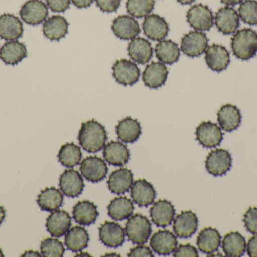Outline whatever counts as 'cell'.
<instances>
[{
    "instance_id": "cell-39",
    "label": "cell",
    "mask_w": 257,
    "mask_h": 257,
    "mask_svg": "<svg viewBox=\"0 0 257 257\" xmlns=\"http://www.w3.org/2000/svg\"><path fill=\"white\" fill-rule=\"evenodd\" d=\"M154 4V0H127L126 10L134 18H145L152 12Z\"/></svg>"
},
{
    "instance_id": "cell-52",
    "label": "cell",
    "mask_w": 257,
    "mask_h": 257,
    "mask_svg": "<svg viewBox=\"0 0 257 257\" xmlns=\"http://www.w3.org/2000/svg\"><path fill=\"white\" fill-rule=\"evenodd\" d=\"M177 1L182 5H189L191 4V3H193V2L196 1V0H177Z\"/></svg>"
},
{
    "instance_id": "cell-22",
    "label": "cell",
    "mask_w": 257,
    "mask_h": 257,
    "mask_svg": "<svg viewBox=\"0 0 257 257\" xmlns=\"http://www.w3.org/2000/svg\"><path fill=\"white\" fill-rule=\"evenodd\" d=\"M131 197L139 206L148 207L155 200L156 191L152 184L146 180H138L132 185Z\"/></svg>"
},
{
    "instance_id": "cell-16",
    "label": "cell",
    "mask_w": 257,
    "mask_h": 257,
    "mask_svg": "<svg viewBox=\"0 0 257 257\" xmlns=\"http://www.w3.org/2000/svg\"><path fill=\"white\" fill-rule=\"evenodd\" d=\"M205 53V62L210 69L215 72H221L227 68L230 57L224 46L213 44L207 48Z\"/></svg>"
},
{
    "instance_id": "cell-23",
    "label": "cell",
    "mask_w": 257,
    "mask_h": 257,
    "mask_svg": "<svg viewBox=\"0 0 257 257\" xmlns=\"http://www.w3.org/2000/svg\"><path fill=\"white\" fill-rule=\"evenodd\" d=\"M169 70L166 65L160 62H153L145 68L143 72L144 82L150 89H158L166 83Z\"/></svg>"
},
{
    "instance_id": "cell-37",
    "label": "cell",
    "mask_w": 257,
    "mask_h": 257,
    "mask_svg": "<svg viewBox=\"0 0 257 257\" xmlns=\"http://www.w3.org/2000/svg\"><path fill=\"white\" fill-rule=\"evenodd\" d=\"M155 53L160 62L166 64H172L178 61L180 49L178 45L172 40H162L157 44Z\"/></svg>"
},
{
    "instance_id": "cell-24",
    "label": "cell",
    "mask_w": 257,
    "mask_h": 257,
    "mask_svg": "<svg viewBox=\"0 0 257 257\" xmlns=\"http://www.w3.org/2000/svg\"><path fill=\"white\" fill-rule=\"evenodd\" d=\"M133 184V175L127 168L114 170L108 178V189L114 194L121 195L127 193Z\"/></svg>"
},
{
    "instance_id": "cell-18",
    "label": "cell",
    "mask_w": 257,
    "mask_h": 257,
    "mask_svg": "<svg viewBox=\"0 0 257 257\" xmlns=\"http://www.w3.org/2000/svg\"><path fill=\"white\" fill-rule=\"evenodd\" d=\"M150 215L156 226L165 228L173 221L175 216V208L169 201L159 200L151 207Z\"/></svg>"
},
{
    "instance_id": "cell-45",
    "label": "cell",
    "mask_w": 257,
    "mask_h": 257,
    "mask_svg": "<svg viewBox=\"0 0 257 257\" xmlns=\"http://www.w3.org/2000/svg\"><path fill=\"white\" fill-rule=\"evenodd\" d=\"M71 0H47L48 7L54 12H64L70 6Z\"/></svg>"
},
{
    "instance_id": "cell-49",
    "label": "cell",
    "mask_w": 257,
    "mask_h": 257,
    "mask_svg": "<svg viewBox=\"0 0 257 257\" xmlns=\"http://www.w3.org/2000/svg\"><path fill=\"white\" fill-rule=\"evenodd\" d=\"M244 0H220L223 4L227 6H234L242 3Z\"/></svg>"
},
{
    "instance_id": "cell-50",
    "label": "cell",
    "mask_w": 257,
    "mask_h": 257,
    "mask_svg": "<svg viewBox=\"0 0 257 257\" xmlns=\"http://www.w3.org/2000/svg\"><path fill=\"white\" fill-rule=\"evenodd\" d=\"M42 255L40 254L38 251H34V250H27L21 256H42Z\"/></svg>"
},
{
    "instance_id": "cell-2",
    "label": "cell",
    "mask_w": 257,
    "mask_h": 257,
    "mask_svg": "<svg viewBox=\"0 0 257 257\" xmlns=\"http://www.w3.org/2000/svg\"><path fill=\"white\" fill-rule=\"evenodd\" d=\"M232 53L237 58L250 60L257 53V33L250 28H244L235 32L231 39Z\"/></svg>"
},
{
    "instance_id": "cell-53",
    "label": "cell",
    "mask_w": 257,
    "mask_h": 257,
    "mask_svg": "<svg viewBox=\"0 0 257 257\" xmlns=\"http://www.w3.org/2000/svg\"><path fill=\"white\" fill-rule=\"evenodd\" d=\"M90 256V254H89V253H78V254L75 255V256Z\"/></svg>"
},
{
    "instance_id": "cell-28",
    "label": "cell",
    "mask_w": 257,
    "mask_h": 257,
    "mask_svg": "<svg viewBox=\"0 0 257 257\" xmlns=\"http://www.w3.org/2000/svg\"><path fill=\"white\" fill-rule=\"evenodd\" d=\"M199 250L206 254H211L218 250L221 244V235L217 229L207 227L199 232L196 240Z\"/></svg>"
},
{
    "instance_id": "cell-26",
    "label": "cell",
    "mask_w": 257,
    "mask_h": 257,
    "mask_svg": "<svg viewBox=\"0 0 257 257\" xmlns=\"http://www.w3.org/2000/svg\"><path fill=\"white\" fill-rule=\"evenodd\" d=\"M103 156L105 161L114 166H123L130 160L127 146L121 142L111 141L104 146Z\"/></svg>"
},
{
    "instance_id": "cell-30",
    "label": "cell",
    "mask_w": 257,
    "mask_h": 257,
    "mask_svg": "<svg viewBox=\"0 0 257 257\" xmlns=\"http://www.w3.org/2000/svg\"><path fill=\"white\" fill-rule=\"evenodd\" d=\"M116 134L119 140L126 143L137 141L142 134V127L139 121L126 117L120 121L116 126Z\"/></svg>"
},
{
    "instance_id": "cell-32",
    "label": "cell",
    "mask_w": 257,
    "mask_h": 257,
    "mask_svg": "<svg viewBox=\"0 0 257 257\" xmlns=\"http://www.w3.org/2000/svg\"><path fill=\"white\" fill-rule=\"evenodd\" d=\"M245 238L238 232L226 234L222 241V249L226 256L240 257L246 251Z\"/></svg>"
},
{
    "instance_id": "cell-19",
    "label": "cell",
    "mask_w": 257,
    "mask_h": 257,
    "mask_svg": "<svg viewBox=\"0 0 257 257\" xmlns=\"http://www.w3.org/2000/svg\"><path fill=\"white\" fill-rule=\"evenodd\" d=\"M143 30L147 37L151 40L161 41L167 36L169 31V24L160 15H148L143 22Z\"/></svg>"
},
{
    "instance_id": "cell-46",
    "label": "cell",
    "mask_w": 257,
    "mask_h": 257,
    "mask_svg": "<svg viewBox=\"0 0 257 257\" xmlns=\"http://www.w3.org/2000/svg\"><path fill=\"white\" fill-rule=\"evenodd\" d=\"M128 256L131 257H152L154 256L153 252L148 246L142 245L139 244V246L133 247L128 253Z\"/></svg>"
},
{
    "instance_id": "cell-13",
    "label": "cell",
    "mask_w": 257,
    "mask_h": 257,
    "mask_svg": "<svg viewBox=\"0 0 257 257\" xmlns=\"http://www.w3.org/2000/svg\"><path fill=\"white\" fill-rule=\"evenodd\" d=\"M111 30L116 36L123 40H130L139 36L140 26L135 18L127 15H120L113 21Z\"/></svg>"
},
{
    "instance_id": "cell-20",
    "label": "cell",
    "mask_w": 257,
    "mask_h": 257,
    "mask_svg": "<svg viewBox=\"0 0 257 257\" xmlns=\"http://www.w3.org/2000/svg\"><path fill=\"white\" fill-rule=\"evenodd\" d=\"M241 115L239 109L232 104H225L217 112V122L226 132H232L239 127Z\"/></svg>"
},
{
    "instance_id": "cell-17",
    "label": "cell",
    "mask_w": 257,
    "mask_h": 257,
    "mask_svg": "<svg viewBox=\"0 0 257 257\" xmlns=\"http://www.w3.org/2000/svg\"><path fill=\"white\" fill-rule=\"evenodd\" d=\"M151 248L159 255L171 254L176 250L178 241L176 236L169 230H159L151 237Z\"/></svg>"
},
{
    "instance_id": "cell-14",
    "label": "cell",
    "mask_w": 257,
    "mask_h": 257,
    "mask_svg": "<svg viewBox=\"0 0 257 257\" xmlns=\"http://www.w3.org/2000/svg\"><path fill=\"white\" fill-rule=\"evenodd\" d=\"M214 23L220 33L224 35L232 34L239 27V16L235 9L226 6L217 11L214 18Z\"/></svg>"
},
{
    "instance_id": "cell-8",
    "label": "cell",
    "mask_w": 257,
    "mask_h": 257,
    "mask_svg": "<svg viewBox=\"0 0 257 257\" xmlns=\"http://www.w3.org/2000/svg\"><path fill=\"white\" fill-rule=\"evenodd\" d=\"M196 137L203 147L214 148L221 143L223 134L217 124L208 121L199 124L196 128Z\"/></svg>"
},
{
    "instance_id": "cell-48",
    "label": "cell",
    "mask_w": 257,
    "mask_h": 257,
    "mask_svg": "<svg viewBox=\"0 0 257 257\" xmlns=\"http://www.w3.org/2000/svg\"><path fill=\"white\" fill-rule=\"evenodd\" d=\"M94 0H72L74 6L78 9H85L90 7L93 4Z\"/></svg>"
},
{
    "instance_id": "cell-27",
    "label": "cell",
    "mask_w": 257,
    "mask_h": 257,
    "mask_svg": "<svg viewBox=\"0 0 257 257\" xmlns=\"http://www.w3.org/2000/svg\"><path fill=\"white\" fill-rule=\"evenodd\" d=\"M152 45L147 39L138 37L132 39L128 45V54L135 62L145 64L153 57Z\"/></svg>"
},
{
    "instance_id": "cell-40",
    "label": "cell",
    "mask_w": 257,
    "mask_h": 257,
    "mask_svg": "<svg viewBox=\"0 0 257 257\" xmlns=\"http://www.w3.org/2000/svg\"><path fill=\"white\" fill-rule=\"evenodd\" d=\"M238 16L241 21L249 25H257V1L245 0L238 8Z\"/></svg>"
},
{
    "instance_id": "cell-3",
    "label": "cell",
    "mask_w": 257,
    "mask_h": 257,
    "mask_svg": "<svg viewBox=\"0 0 257 257\" xmlns=\"http://www.w3.org/2000/svg\"><path fill=\"white\" fill-rule=\"evenodd\" d=\"M125 230L130 241L134 244H144L149 239L152 229L146 217L136 214L128 218Z\"/></svg>"
},
{
    "instance_id": "cell-33",
    "label": "cell",
    "mask_w": 257,
    "mask_h": 257,
    "mask_svg": "<svg viewBox=\"0 0 257 257\" xmlns=\"http://www.w3.org/2000/svg\"><path fill=\"white\" fill-rule=\"evenodd\" d=\"M68 29L69 24L66 18L60 15H54L44 23L43 33L50 40L57 41L66 36Z\"/></svg>"
},
{
    "instance_id": "cell-41",
    "label": "cell",
    "mask_w": 257,
    "mask_h": 257,
    "mask_svg": "<svg viewBox=\"0 0 257 257\" xmlns=\"http://www.w3.org/2000/svg\"><path fill=\"white\" fill-rule=\"evenodd\" d=\"M63 243L54 238L44 239L41 244V253L45 257H62L64 254Z\"/></svg>"
},
{
    "instance_id": "cell-5",
    "label": "cell",
    "mask_w": 257,
    "mask_h": 257,
    "mask_svg": "<svg viewBox=\"0 0 257 257\" xmlns=\"http://www.w3.org/2000/svg\"><path fill=\"white\" fill-rule=\"evenodd\" d=\"M113 76L119 84L131 86L139 81L140 69L134 62L127 59L117 60L112 66Z\"/></svg>"
},
{
    "instance_id": "cell-36",
    "label": "cell",
    "mask_w": 257,
    "mask_h": 257,
    "mask_svg": "<svg viewBox=\"0 0 257 257\" xmlns=\"http://www.w3.org/2000/svg\"><path fill=\"white\" fill-rule=\"evenodd\" d=\"M89 240L87 230L81 226H75L66 232L65 244L69 250L77 253L87 247Z\"/></svg>"
},
{
    "instance_id": "cell-44",
    "label": "cell",
    "mask_w": 257,
    "mask_h": 257,
    "mask_svg": "<svg viewBox=\"0 0 257 257\" xmlns=\"http://www.w3.org/2000/svg\"><path fill=\"white\" fill-rule=\"evenodd\" d=\"M121 0H96V5L101 11L107 13L116 12Z\"/></svg>"
},
{
    "instance_id": "cell-6",
    "label": "cell",
    "mask_w": 257,
    "mask_h": 257,
    "mask_svg": "<svg viewBox=\"0 0 257 257\" xmlns=\"http://www.w3.org/2000/svg\"><path fill=\"white\" fill-rule=\"evenodd\" d=\"M208 39L205 33L200 31L189 32L181 39V50L190 57H199L208 48Z\"/></svg>"
},
{
    "instance_id": "cell-10",
    "label": "cell",
    "mask_w": 257,
    "mask_h": 257,
    "mask_svg": "<svg viewBox=\"0 0 257 257\" xmlns=\"http://www.w3.org/2000/svg\"><path fill=\"white\" fill-rule=\"evenodd\" d=\"M20 15L24 22L30 25H39L46 21L48 9L41 0H30L21 8Z\"/></svg>"
},
{
    "instance_id": "cell-21",
    "label": "cell",
    "mask_w": 257,
    "mask_h": 257,
    "mask_svg": "<svg viewBox=\"0 0 257 257\" xmlns=\"http://www.w3.org/2000/svg\"><path fill=\"white\" fill-rule=\"evenodd\" d=\"M72 220L66 211L57 210L53 211L47 219L46 228L51 236H63L70 229Z\"/></svg>"
},
{
    "instance_id": "cell-31",
    "label": "cell",
    "mask_w": 257,
    "mask_h": 257,
    "mask_svg": "<svg viewBox=\"0 0 257 257\" xmlns=\"http://www.w3.org/2000/svg\"><path fill=\"white\" fill-rule=\"evenodd\" d=\"M73 218L77 223L83 226H90L96 222L99 212L97 207L90 201H82L75 205L72 211Z\"/></svg>"
},
{
    "instance_id": "cell-7",
    "label": "cell",
    "mask_w": 257,
    "mask_h": 257,
    "mask_svg": "<svg viewBox=\"0 0 257 257\" xmlns=\"http://www.w3.org/2000/svg\"><path fill=\"white\" fill-rule=\"evenodd\" d=\"M189 24L197 31H208L214 25V16L208 6L195 5L187 14Z\"/></svg>"
},
{
    "instance_id": "cell-38",
    "label": "cell",
    "mask_w": 257,
    "mask_h": 257,
    "mask_svg": "<svg viewBox=\"0 0 257 257\" xmlns=\"http://www.w3.org/2000/svg\"><path fill=\"white\" fill-rule=\"evenodd\" d=\"M82 158L81 148L75 143H66L60 148L58 160L63 166L69 168L78 165Z\"/></svg>"
},
{
    "instance_id": "cell-43",
    "label": "cell",
    "mask_w": 257,
    "mask_h": 257,
    "mask_svg": "<svg viewBox=\"0 0 257 257\" xmlns=\"http://www.w3.org/2000/svg\"><path fill=\"white\" fill-rule=\"evenodd\" d=\"M173 256L175 257L181 256H199V253L196 247L190 244H181L176 250L174 251Z\"/></svg>"
},
{
    "instance_id": "cell-11",
    "label": "cell",
    "mask_w": 257,
    "mask_h": 257,
    "mask_svg": "<svg viewBox=\"0 0 257 257\" xmlns=\"http://www.w3.org/2000/svg\"><path fill=\"white\" fill-rule=\"evenodd\" d=\"M101 242L108 247H118L124 242V229L118 223L106 221L99 229Z\"/></svg>"
},
{
    "instance_id": "cell-47",
    "label": "cell",
    "mask_w": 257,
    "mask_h": 257,
    "mask_svg": "<svg viewBox=\"0 0 257 257\" xmlns=\"http://www.w3.org/2000/svg\"><path fill=\"white\" fill-rule=\"evenodd\" d=\"M246 249L249 256L257 257V235L249 238Z\"/></svg>"
},
{
    "instance_id": "cell-4",
    "label": "cell",
    "mask_w": 257,
    "mask_h": 257,
    "mask_svg": "<svg viewBox=\"0 0 257 257\" xmlns=\"http://www.w3.org/2000/svg\"><path fill=\"white\" fill-rule=\"evenodd\" d=\"M232 155L229 151L217 149L209 152L205 160V168L214 177L223 176L232 167Z\"/></svg>"
},
{
    "instance_id": "cell-42",
    "label": "cell",
    "mask_w": 257,
    "mask_h": 257,
    "mask_svg": "<svg viewBox=\"0 0 257 257\" xmlns=\"http://www.w3.org/2000/svg\"><path fill=\"white\" fill-rule=\"evenodd\" d=\"M244 227L249 232L257 235V208L250 207L243 217Z\"/></svg>"
},
{
    "instance_id": "cell-54",
    "label": "cell",
    "mask_w": 257,
    "mask_h": 257,
    "mask_svg": "<svg viewBox=\"0 0 257 257\" xmlns=\"http://www.w3.org/2000/svg\"><path fill=\"white\" fill-rule=\"evenodd\" d=\"M120 256V255L117 254V253H106V254L105 255V256Z\"/></svg>"
},
{
    "instance_id": "cell-1",
    "label": "cell",
    "mask_w": 257,
    "mask_h": 257,
    "mask_svg": "<svg viewBox=\"0 0 257 257\" xmlns=\"http://www.w3.org/2000/svg\"><path fill=\"white\" fill-rule=\"evenodd\" d=\"M78 141L81 147L88 152H97L105 146L106 131L102 124L90 120L81 124L78 133Z\"/></svg>"
},
{
    "instance_id": "cell-15",
    "label": "cell",
    "mask_w": 257,
    "mask_h": 257,
    "mask_svg": "<svg viewBox=\"0 0 257 257\" xmlns=\"http://www.w3.org/2000/svg\"><path fill=\"white\" fill-rule=\"evenodd\" d=\"M197 216L191 211H183L174 220L173 230L181 238L191 237L198 229Z\"/></svg>"
},
{
    "instance_id": "cell-9",
    "label": "cell",
    "mask_w": 257,
    "mask_h": 257,
    "mask_svg": "<svg viewBox=\"0 0 257 257\" xmlns=\"http://www.w3.org/2000/svg\"><path fill=\"white\" fill-rule=\"evenodd\" d=\"M80 170L87 181L99 183L106 177L108 167L102 158L97 156H88L81 161Z\"/></svg>"
},
{
    "instance_id": "cell-35",
    "label": "cell",
    "mask_w": 257,
    "mask_h": 257,
    "mask_svg": "<svg viewBox=\"0 0 257 257\" xmlns=\"http://www.w3.org/2000/svg\"><path fill=\"white\" fill-rule=\"evenodd\" d=\"M107 208L108 216L117 221L130 218L134 211L133 202L126 197L115 198L110 202Z\"/></svg>"
},
{
    "instance_id": "cell-12",
    "label": "cell",
    "mask_w": 257,
    "mask_h": 257,
    "mask_svg": "<svg viewBox=\"0 0 257 257\" xmlns=\"http://www.w3.org/2000/svg\"><path fill=\"white\" fill-rule=\"evenodd\" d=\"M60 190L69 198L78 197L84 190V184L79 172L73 169L66 170L60 178Z\"/></svg>"
},
{
    "instance_id": "cell-51",
    "label": "cell",
    "mask_w": 257,
    "mask_h": 257,
    "mask_svg": "<svg viewBox=\"0 0 257 257\" xmlns=\"http://www.w3.org/2000/svg\"><path fill=\"white\" fill-rule=\"evenodd\" d=\"M6 211L5 208L3 206L0 205V225L3 223L5 219H6Z\"/></svg>"
},
{
    "instance_id": "cell-25",
    "label": "cell",
    "mask_w": 257,
    "mask_h": 257,
    "mask_svg": "<svg viewBox=\"0 0 257 257\" xmlns=\"http://www.w3.org/2000/svg\"><path fill=\"white\" fill-rule=\"evenodd\" d=\"M24 33V26L19 18L11 14L0 16V38L7 41L17 40Z\"/></svg>"
},
{
    "instance_id": "cell-34",
    "label": "cell",
    "mask_w": 257,
    "mask_h": 257,
    "mask_svg": "<svg viewBox=\"0 0 257 257\" xmlns=\"http://www.w3.org/2000/svg\"><path fill=\"white\" fill-rule=\"evenodd\" d=\"M63 202V193L55 187L45 189L38 196V205L44 211L53 212L57 211L62 206Z\"/></svg>"
},
{
    "instance_id": "cell-55",
    "label": "cell",
    "mask_w": 257,
    "mask_h": 257,
    "mask_svg": "<svg viewBox=\"0 0 257 257\" xmlns=\"http://www.w3.org/2000/svg\"><path fill=\"white\" fill-rule=\"evenodd\" d=\"M4 254H3V250L0 249V257H4Z\"/></svg>"
},
{
    "instance_id": "cell-29",
    "label": "cell",
    "mask_w": 257,
    "mask_h": 257,
    "mask_svg": "<svg viewBox=\"0 0 257 257\" xmlns=\"http://www.w3.org/2000/svg\"><path fill=\"white\" fill-rule=\"evenodd\" d=\"M27 57V47L17 40L9 41L0 49V58L6 64H18Z\"/></svg>"
}]
</instances>
